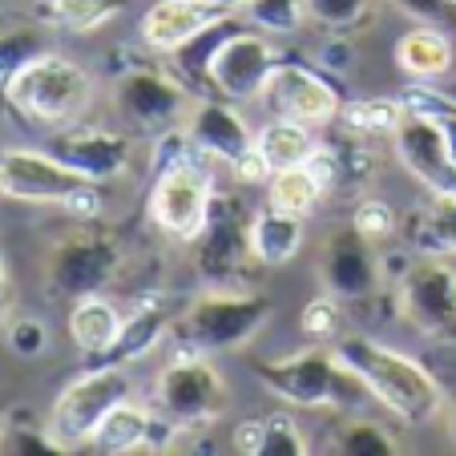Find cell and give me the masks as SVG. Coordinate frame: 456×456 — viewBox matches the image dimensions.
Returning <instances> with one entry per match:
<instances>
[{
    "label": "cell",
    "instance_id": "obj_17",
    "mask_svg": "<svg viewBox=\"0 0 456 456\" xmlns=\"http://www.w3.org/2000/svg\"><path fill=\"white\" fill-rule=\"evenodd\" d=\"M182 138L199 158H210V162H223L231 170L250 146H255V129L247 126L234 102L226 97H199L194 113L182 126Z\"/></svg>",
    "mask_w": 456,
    "mask_h": 456
},
{
    "label": "cell",
    "instance_id": "obj_41",
    "mask_svg": "<svg viewBox=\"0 0 456 456\" xmlns=\"http://www.w3.org/2000/svg\"><path fill=\"white\" fill-rule=\"evenodd\" d=\"M396 4L416 20H440L448 9H452L448 0H396Z\"/></svg>",
    "mask_w": 456,
    "mask_h": 456
},
{
    "label": "cell",
    "instance_id": "obj_16",
    "mask_svg": "<svg viewBox=\"0 0 456 456\" xmlns=\"http://www.w3.org/2000/svg\"><path fill=\"white\" fill-rule=\"evenodd\" d=\"M247 226H250V218L242 215L239 202L215 194L207 226L199 231V239L190 242L194 247V271L202 279H210V283H223V279L239 275V267L250 258Z\"/></svg>",
    "mask_w": 456,
    "mask_h": 456
},
{
    "label": "cell",
    "instance_id": "obj_11",
    "mask_svg": "<svg viewBox=\"0 0 456 456\" xmlns=\"http://www.w3.org/2000/svg\"><path fill=\"white\" fill-rule=\"evenodd\" d=\"M121 271V247L113 234L97 231V226H81V231L57 239L49 250V291L61 299H81V295L105 291Z\"/></svg>",
    "mask_w": 456,
    "mask_h": 456
},
{
    "label": "cell",
    "instance_id": "obj_3",
    "mask_svg": "<svg viewBox=\"0 0 456 456\" xmlns=\"http://www.w3.org/2000/svg\"><path fill=\"white\" fill-rule=\"evenodd\" d=\"M267 323H271V299L210 287V291H202L199 299H190L186 307L174 315L170 339L182 352L218 355V352H239V347H247Z\"/></svg>",
    "mask_w": 456,
    "mask_h": 456
},
{
    "label": "cell",
    "instance_id": "obj_18",
    "mask_svg": "<svg viewBox=\"0 0 456 456\" xmlns=\"http://www.w3.org/2000/svg\"><path fill=\"white\" fill-rule=\"evenodd\" d=\"M53 154L65 166L81 170L94 182H118L129 174L134 162V146H129L126 134H113V129H97V126H65L53 138Z\"/></svg>",
    "mask_w": 456,
    "mask_h": 456
},
{
    "label": "cell",
    "instance_id": "obj_23",
    "mask_svg": "<svg viewBox=\"0 0 456 456\" xmlns=\"http://www.w3.org/2000/svg\"><path fill=\"white\" fill-rule=\"evenodd\" d=\"M170 328H174L170 303H166L162 295H146V299H138V307L126 315V328H121V339H118L110 360H118V363L146 360L154 347H162V339L170 336Z\"/></svg>",
    "mask_w": 456,
    "mask_h": 456
},
{
    "label": "cell",
    "instance_id": "obj_15",
    "mask_svg": "<svg viewBox=\"0 0 456 456\" xmlns=\"http://www.w3.org/2000/svg\"><path fill=\"white\" fill-rule=\"evenodd\" d=\"M396 158L428 194H456V162L448 158L444 129L428 113H404V121L392 134Z\"/></svg>",
    "mask_w": 456,
    "mask_h": 456
},
{
    "label": "cell",
    "instance_id": "obj_40",
    "mask_svg": "<svg viewBox=\"0 0 456 456\" xmlns=\"http://www.w3.org/2000/svg\"><path fill=\"white\" fill-rule=\"evenodd\" d=\"M319 61H323V69H331V73H347V69H352V45L344 41V33H331V41H323Z\"/></svg>",
    "mask_w": 456,
    "mask_h": 456
},
{
    "label": "cell",
    "instance_id": "obj_30",
    "mask_svg": "<svg viewBox=\"0 0 456 456\" xmlns=\"http://www.w3.org/2000/svg\"><path fill=\"white\" fill-rule=\"evenodd\" d=\"M344 299H336L331 291L315 295V299L303 303L299 311V331L307 339H315V344H336L339 336H344V307H339Z\"/></svg>",
    "mask_w": 456,
    "mask_h": 456
},
{
    "label": "cell",
    "instance_id": "obj_20",
    "mask_svg": "<svg viewBox=\"0 0 456 456\" xmlns=\"http://www.w3.org/2000/svg\"><path fill=\"white\" fill-rule=\"evenodd\" d=\"M303 239H307V218L283 215L275 207H263L250 215L247 226V247L250 258L263 263V267H283L303 250Z\"/></svg>",
    "mask_w": 456,
    "mask_h": 456
},
{
    "label": "cell",
    "instance_id": "obj_33",
    "mask_svg": "<svg viewBox=\"0 0 456 456\" xmlns=\"http://www.w3.org/2000/svg\"><path fill=\"white\" fill-rule=\"evenodd\" d=\"M307 4V20H315L328 33H352L355 25L371 17L376 0H303Z\"/></svg>",
    "mask_w": 456,
    "mask_h": 456
},
{
    "label": "cell",
    "instance_id": "obj_5",
    "mask_svg": "<svg viewBox=\"0 0 456 456\" xmlns=\"http://www.w3.org/2000/svg\"><path fill=\"white\" fill-rule=\"evenodd\" d=\"M0 199L41 202V207H65L77 218L102 215L97 182L81 170L65 166L57 154L41 150H9L0 154Z\"/></svg>",
    "mask_w": 456,
    "mask_h": 456
},
{
    "label": "cell",
    "instance_id": "obj_32",
    "mask_svg": "<svg viewBox=\"0 0 456 456\" xmlns=\"http://www.w3.org/2000/svg\"><path fill=\"white\" fill-rule=\"evenodd\" d=\"M121 9H126V0H53L57 20L73 33H94V28L110 25Z\"/></svg>",
    "mask_w": 456,
    "mask_h": 456
},
{
    "label": "cell",
    "instance_id": "obj_8",
    "mask_svg": "<svg viewBox=\"0 0 456 456\" xmlns=\"http://www.w3.org/2000/svg\"><path fill=\"white\" fill-rule=\"evenodd\" d=\"M110 102H113V113H118L129 129L170 134V129L186 126V118L194 113L199 97H194V89L182 77H174V73L138 65V69H126L113 81Z\"/></svg>",
    "mask_w": 456,
    "mask_h": 456
},
{
    "label": "cell",
    "instance_id": "obj_35",
    "mask_svg": "<svg viewBox=\"0 0 456 456\" xmlns=\"http://www.w3.org/2000/svg\"><path fill=\"white\" fill-rule=\"evenodd\" d=\"M352 226L371 242V247H379V242L400 234V215H396V207L384 199H360L352 210Z\"/></svg>",
    "mask_w": 456,
    "mask_h": 456
},
{
    "label": "cell",
    "instance_id": "obj_4",
    "mask_svg": "<svg viewBox=\"0 0 456 456\" xmlns=\"http://www.w3.org/2000/svg\"><path fill=\"white\" fill-rule=\"evenodd\" d=\"M4 102L33 126L65 129L86 118L89 102H94V77L77 61L45 49L4 86Z\"/></svg>",
    "mask_w": 456,
    "mask_h": 456
},
{
    "label": "cell",
    "instance_id": "obj_34",
    "mask_svg": "<svg viewBox=\"0 0 456 456\" xmlns=\"http://www.w3.org/2000/svg\"><path fill=\"white\" fill-rule=\"evenodd\" d=\"M45 53V33L41 28H12L0 37V94L17 77V69H25L28 61Z\"/></svg>",
    "mask_w": 456,
    "mask_h": 456
},
{
    "label": "cell",
    "instance_id": "obj_45",
    "mask_svg": "<svg viewBox=\"0 0 456 456\" xmlns=\"http://www.w3.org/2000/svg\"><path fill=\"white\" fill-rule=\"evenodd\" d=\"M448 4H452V9H456V0H448Z\"/></svg>",
    "mask_w": 456,
    "mask_h": 456
},
{
    "label": "cell",
    "instance_id": "obj_39",
    "mask_svg": "<svg viewBox=\"0 0 456 456\" xmlns=\"http://www.w3.org/2000/svg\"><path fill=\"white\" fill-rule=\"evenodd\" d=\"M231 448L242 456H258L263 452V420H242L231 432Z\"/></svg>",
    "mask_w": 456,
    "mask_h": 456
},
{
    "label": "cell",
    "instance_id": "obj_43",
    "mask_svg": "<svg viewBox=\"0 0 456 456\" xmlns=\"http://www.w3.org/2000/svg\"><path fill=\"white\" fill-rule=\"evenodd\" d=\"M4 299H9V283H4V263H0V319H4Z\"/></svg>",
    "mask_w": 456,
    "mask_h": 456
},
{
    "label": "cell",
    "instance_id": "obj_21",
    "mask_svg": "<svg viewBox=\"0 0 456 456\" xmlns=\"http://www.w3.org/2000/svg\"><path fill=\"white\" fill-rule=\"evenodd\" d=\"M121 328H126V315H121L118 303L105 299L102 291L73 299L69 336L86 355H105V360H110L118 339H121Z\"/></svg>",
    "mask_w": 456,
    "mask_h": 456
},
{
    "label": "cell",
    "instance_id": "obj_1",
    "mask_svg": "<svg viewBox=\"0 0 456 456\" xmlns=\"http://www.w3.org/2000/svg\"><path fill=\"white\" fill-rule=\"evenodd\" d=\"M336 355L355 371V379L363 384V392L379 400V408L396 416V420L424 428V424L440 420L448 412V392L420 360L396 352V347L379 344L371 336H355L344 331L336 339Z\"/></svg>",
    "mask_w": 456,
    "mask_h": 456
},
{
    "label": "cell",
    "instance_id": "obj_28",
    "mask_svg": "<svg viewBox=\"0 0 456 456\" xmlns=\"http://www.w3.org/2000/svg\"><path fill=\"white\" fill-rule=\"evenodd\" d=\"M408 105L400 97H355V102L339 105V121H344L352 134H363V138H392L396 126L404 121Z\"/></svg>",
    "mask_w": 456,
    "mask_h": 456
},
{
    "label": "cell",
    "instance_id": "obj_2",
    "mask_svg": "<svg viewBox=\"0 0 456 456\" xmlns=\"http://www.w3.org/2000/svg\"><path fill=\"white\" fill-rule=\"evenodd\" d=\"M258 384L267 387L275 400L287 408H331V412H347L360 408L363 384L355 371L336 355V347H307L299 355H279V360H258L255 363Z\"/></svg>",
    "mask_w": 456,
    "mask_h": 456
},
{
    "label": "cell",
    "instance_id": "obj_22",
    "mask_svg": "<svg viewBox=\"0 0 456 456\" xmlns=\"http://www.w3.org/2000/svg\"><path fill=\"white\" fill-rule=\"evenodd\" d=\"M400 234H404V247L412 250L416 258H444L456 255V194H432V202L424 210H412V215L400 223Z\"/></svg>",
    "mask_w": 456,
    "mask_h": 456
},
{
    "label": "cell",
    "instance_id": "obj_14",
    "mask_svg": "<svg viewBox=\"0 0 456 456\" xmlns=\"http://www.w3.org/2000/svg\"><path fill=\"white\" fill-rule=\"evenodd\" d=\"M258 105L267 110V118H287V121H303V126H328L339 118V94L323 73L307 69V65H291L279 61V69L271 73L267 89L258 97Z\"/></svg>",
    "mask_w": 456,
    "mask_h": 456
},
{
    "label": "cell",
    "instance_id": "obj_37",
    "mask_svg": "<svg viewBox=\"0 0 456 456\" xmlns=\"http://www.w3.org/2000/svg\"><path fill=\"white\" fill-rule=\"evenodd\" d=\"M4 339H9V347L17 355L33 360V355H45V347H49V328H45L41 319H33V315H17V319H9Z\"/></svg>",
    "mask_w": 456,
    "mask_h": 456
},
{
    "label": "cell",
    "instance_id": "obj_44",
    "mask_svg": "<svg viewBox=\"0 0 456 456\" xmlns=\"http://www.w3.org/2000/svg\"><path fill=\"white\" fill-rule=\"evenodd\" d=\"M448 440H452V448H456V404L448 408Z\"/></svg>",
    "mask_w": 456,
    "mask_h": 456
},
{
    "label": "cell",
    "instance_id": "obj_7",
    "mask_svg": "<svg viewBox=\"0 0 456 456\" xmlns=\"http://www.w3.org/2000/svg\"><path fill=\"white\" fill-rule=\"evenodd\" d=\"M231 387L223 371L199 352H178L154 379V408L178 428H207L223 416Z\"/></svg>",
    "mask_w": 456,
    "mask_h": 456
},
{
    "label": "cell",
    "instance_id": "obj_6",
    "mask_svg": "<svg viewBox=\"0 0 456 456\" xmlns=\"http://www.w3.org/2000/svg\"><path fill=\"white\" fill-rule=\"evenodd\" d=\"M126 396H134V376H129L126 363L110 360V363H102V368H89V371H81L73 384L61 387V396L53 400L49 428L45 432L57 440L61 452H73V448L94 440L102 420Z\"/></svg>",
    "mask_w": 456,
    "mask_h": 456
},
{
    "label": "cell",
    "instance_id": "obj_9",
    "mask_svg": "<svg viewBox=\"0 0 456 456\" xmlns=\"http://www.w3.org/2000/svg\"><path fill=\"white\" fill-rule=\"evenodd\" d=\"M275 69L279 49L271 41V33H263V28H234V33L218 37V45L207 53V65H202L210 89L234 105L258 102Z\"/></svg>",
    "mask_w": 456,
    "mask_h": 456
},
{
    "label": "cell",
    "instance_id": "obj_13",
    "mask_svg": "<svg viewBox=\"0 0 456 456\" xmlns=\"http://www.w3.org/2000/svg\"><path fill=\"white\" fill-rule=\"evenodd\" d=\"M319 283L344 303H368L384 283L376 247L352 223L336 226L319 247Z\"/></svg>",
    "mask_w": 456,
    "mask_h": 456
},
{
    "label": "cell",
    "instance_id": "obj_38",
    "mask_svg": "<svg viewBox=\"0 0 456 456\" xmlns=\"http://www.w3.org/2000/svg\"><path fill=\"white\" fill-rule=\"evenodd\" d=\"M231 174H234V182H242V186H258V182H267L275 170L267 166V158H263V150H258V142H255V146L231 166Z\"/></svg>",
    "mask_w": 456,
    "mask_h": 456
},
{
    "label": "cell",
    "instance_id": "obj_24",
    "mask_svg": "<svg viewBox=\"0 0 456 456\" xmlns=\"http://www.w3.org/2000/svg\"><path fill=\"white\" fill-rule=\"evenodd\" d=\"M456 45L444 28L436 25H416L396 41V65L412 81H436L452 69Z\"/></svg>",
    "mask_w": 456,
    "mask_h": 456
},
{
    "label": "cell",
    "instance_id": "obj_31",
    "mask_svg": "<svg viewBox=\"0 0 456 456\" xmlns=\"http://www.w3.org/2000/svg\"><path fill=\"white\" fill-rule=\"evenodd\" d=\"M242 17L255 28H263V33L283 37V33H295L307 20V4L303 0H250L242 9Z\"/></svg>",
    "mask_w": 456,
    "mask_h": 456
},
{
    "label": "cell",
    "instance_id": "obj_36",
    "mask_svg": "<svg viewBox=\"0 0 456 456\" xmlns=\"http://www.w3.org/2000/svg\"><path fill=\"white\" fill-rule=\"evenodd\" d=\"M307 432L295 424L291 412H271L263 420V452L258 456H307Z\"/></svg>",
    "mask_w": 456,
    "mask_h": 456
},
{
    "label": "cell",
    "instance_id": "obj_29",
    "mask_svg": "<svg viewBox=\"0 0 456 456\" xmlns=\"http://www.w3.org/2000/svg\"><path fill=\"white\" fill-rule=\"evenodd\" d=\"M331 452L344 456H396L400 444L396 436L376 420H347L344 428L331 436Z\"/></svg>",
    "mask_w": 456,
    "mask_h": 456
},
{
    "label": "cell",
    "instance_id": "obj_25",
    "mask_svg": "<svg viewBox=\"0 0 456 456\" xmlns=\"http://www.w3.org/2000/svg\"><path fill=\"white\" fill-rule=\"evenodd\" d=\"M154 424H158L154 408H146L142 400L126 396L102 420V428L94 432V440H89V444H94L97 452H110V456L142 452V448H154V444H150V436H154Z\"/></svg>",
    "mask_w": 456,
    "mask_h": 456
},
{
    "label": "cell",
    "instance_id": "obj_10",
    "mask_svg": "<svg viewBox=\"0 0 456 456\" xmlns=\"http://www.w3.org/2000/svg\"><path fill=\"white\" fill-rule=\"evenodd\" d=\"M215 194L218 190L207 166L194 162V158H178V162H170L158 174L154 190H150V218L170 239L194 242L210 218Z\"/></svg>",
    "mask_w": 456,
    "mask_h": 456
},
{
    "label": "cell",
    "instance_id": "obj_26",
    "mask_svg": "<svg viewBox=\"0 0 456 456\" xmlns=\"http://www.w3.org/2000/svg\"><path fill=\"white\" fill-rule=\"evenodd\" d=\"M258 150L267 158L271 170H287V166H303L311 158V150L319 146V138L311 134V126L303 121H287V118H271L267 126L255 134Z\"/></svg>",
    "mask_w": 456,
    "mask_h": 456
},
{
    "label": "cell",
    "instance_id": "obj_12",
    "mask_svg": "<svg viewBox=\"0 0 456 456\" xmlns=\"http://www.w3.org/2000/svg\"><path fill=\"white\" fill-rule=\"evenodd\" d=\"M400 315L420 336L452 344L456 339V271L444 258H412V267L400 275L396 287Z\"/></svg>",
    "mask_w": 456,
    "mask_h": 456
},
{
    "label": "cell",
    "instance_id": "obj_27",
    "mask_svg": "<svg viewBox=\"0 0 456 456\" xmlns=\"http://www.w3.org/2000/svg\"><path fill=\"white\" fill-rule=\"evenodd\" d=\"M319 202H323V186L307 166H287V170H275L267 178V207L283 210V215L307 218Z\"/></svg>",
    "mask_w": 456,
    "mask_h": 456
},
{
    "label": "cell",
    "instance_id": "obj_42",
    "mask_svg": "<svg viewBox=\"0 0 456 456\" xmlns=\"http://www.w3.org/2000/svg\"><path fill=\"white\" fill-rule=\"evenodd\" d=\"M215 4H223L226 12H242V9H247V4H250V0H215Z\"/></svg>",
    "mask_w": 456,
    "mask_h": 456
},
{
    "label": "cell",
    "instance_id": "obj_19",
    "mask_svg": "<svg viewBox=\"0 0 456 456\" xmlns=\"http://www.w3.org/2000/svg\"><path fill=\"white\" fill-rule=\"evenodd\" d=\"M231 12L215 0H154L142 17V41L154 53H178L199 37L215 33Z\"/></svg>",
    "mask_w": 456,
    "mask_h": 456
}]
</instances>
